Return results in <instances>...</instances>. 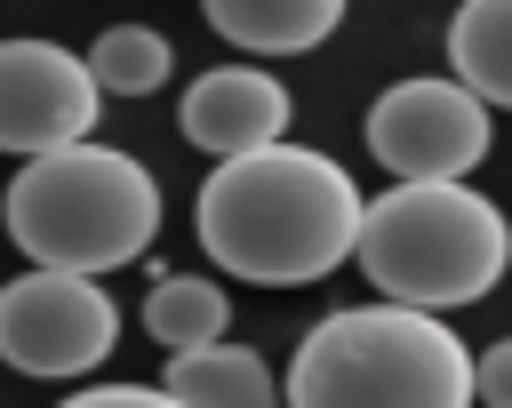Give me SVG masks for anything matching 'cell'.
<instances>
[{"mask_svg": "<svg viewBox=\"0 0 512 408\" xmlns=\"http://www.w3.org/2000/svg\"><path fill=\"white\" fill-rule=\"evenodd\" d=\"M496 128L488 104L448 72V80H392L368 104V152L392 168V184H464L488 160Z\"/></svg>", "mask_w": 512, "mask_h": 408, "instance_id": "5", "label": "cell"}, {"mask_svg": "<svg viewBox=\"0 0 512 408\" xmlns=\"http://www.w3.org/2000/svg\"><path fill=\"white\" fill-rule=\"evenodd\" d=\"M80 64H88L96 96H152V88H168V72H176V56H168V40H160L152 24H112Z\"/></svg>", "mask_w": 512, "mask_h": 408, "instance_id": "13", "label": "cell"}, {"mask_svg": "<svg viewBox=\"0 0 512 408\" xmlns=\"http://www.w3.org/2000/svg\"><path fill=\"white\" fill-rule=\"evenodd\" d=\"M184 408H280L272 368L248 344H200V352H168V384Z\"/></svg>", "mask_w": 512, "mask_h": 408, "instance_id": "10", "label": "cell"}, {"mask_svg": "<svg viewBox=\"0 0 512 408\" xmlns=\"http://www.w3.org/2000/svg\"><path fill=\"white\" fill-rule=\"evenodd\" d=\"M104 96L88 80V64L56 40H0V152H64L88 144Z\"/></svg>", "mask_w": 512, "mask_h": 408, "instance_id": "7", "label": "cell"}, {"mask_svg": "<svg viewBox=\"0 0 512 408\" xmlns=\"http://www.w3.org/2000/svg\"><path fill=\"white\" fill-rule=\"evenodd\" d=\"M144 328L168 344V352H200V344H224L232 328V296L216 280H192V272H160L152 296H144Z\"/></svg>", "mask_w": 512, "mask_h": 408, "instance_id": "12", "label": "cell"}, {"mask_svg": "<svg viewBox=\"0 0 512 408\" xmlns=\"http://www.w3.org/2000/svg\"><path fill=\"white\" fill-rule=\"evenodd\" d=\"M472 344L416 304H344L304 328L280 408H472Z\"/></svg>", "mask_w": 512, "mask_h": 408, "instance_id": "2", "label": "cell"}, {"mask_svg": "<svg viewBox=\"0 0 512 408\" xmlns=\"http://www.w3.org/2000/svg\"><path fill=\"white\" fill-rule=\"evenodd\" d=\"M448 64L488 112H512V0H464L448 24Z\"/></svg>", "mask_w": 512, "mask_h": 408, "instance_id": "11", "label": "cell"}, {"mask_svg": "<svg viewBox=\"0 0 512 408\" xmlns=\"http://www.w3.org/2000/svg\"><path fill=\"white\" fill-rule=\"evenodd\" d=\"M368 192L304 144H264L240 160H216L200 184V248L232 280L256 288H304L328 280L360 240Z\"/></svg>", "mask_w": 512, "mask_h": 408, "instance_id": "1", "label": "cell"}, {"mask_svg": "<svg viewBox=\"0 0 512 408\" xmlns=\"http://www.w3.org/2000/svg\"><path fill=\"white\" fill-rule=\"evenodd\" d=\"M200 8L232 48L256 56H304L344 24V0H200Z\"/></svg>", "mask_w": 512, "mask_h": 408, "instance_id": "9", "label": "cell"}, {"mask_svg": "<svg viewBox=\"0 0 512 408\" xmlns=\"http://www.w3.org/2000/svg\"><path fill=\"white\" fill-rule=\"evenodd\" d=\"M472 392H480L488 408H512V336H496V344L472 360Z\"/></svg>", "mask_w": 512, "mask_h": 408, "instance_id": "14", "label": "cell"}, {"mask_svg": "<svg viewBox=\"0 0 512 408\" xmlns=\"http://www.w3.org/2000/svg\"><path fill=\"white\" fill-rule=\"evenodd\" d=\"M160 232V184L144 160L112 144H64L16 168L8 184V240L32 256V272H112L144 256Z\"/></svg>", "mask_w": 512, "mask_h": 408, "instance_id": "3", "label": "cell"}, {"mask_svg": "<svg viewBox=\"0 0 512 408\" xmlns=\"http://www.w3.org/2000/svg\"><path fill=\"white\" fill-rule=\"evenodd\" d=\"M184 136L216 160H240V152H264V144H288V88L256 64H216L184 88Z\"/></svg>", "mask_w": 512, "mask_h": 408, "instance_id": "8", "label": "cell"}, {"mask_svg": "<svg viewBox=\"0 0 512 408\" xmlns=\"http://www.w3.org/2000/svg\"><path fill=\"white\" fill-rule=\"evenodd\" d=\"M120 336V304L80 272H24L0 288V360L24 376H88Z\"/></svg>", "mask_w": 512, "mask_h": 408, "instance_id": "6", "label": "cell"}, {"mask_svg": "<svg viewBox=\"0 0 512 408\" xmlns=\"http://www.w3.org/2000/svg\"><path fill=\"white\" fill-rule=\"evenodd\" d=\"M64 408H184V400L160 384H96V392H72Z\"/></svg>", "mask_w": 512, "mask_h": 408, "instance_id": "15", "label": "cell"}, {"mask_svg": "<svg viewBox=\"0 0 512 408\" xmlns=\"http://www.w3.org/2000/svg\"><path fill=\"white\" fill-rule=\"evenodd\" d=\"M352 256H360V272L376 280L384 304L456 312V304H480L504 280L512 224L472 184H392L360 208Z\"/></svg>", "mask_w": 512, "mask_h": 408, "instance_id": "4", "label": "cell"}]
</instances>
